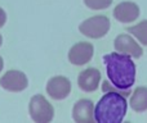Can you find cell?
<instances>
[{
	"instance_id": "cell-1",
	"label": "cell",
	"mask_w": 147,
	"mask_h": 123,
	"mask_svg": "<svg viewBox=\"0 0 147 123\" xmlns=\"http://www.w3.org/2000/svg\"><path fill=\"white\" fill-rule=\"evenodd\" d=\"M103 63L109 81L119 90H130L136 82V64L132 57L121 53L103 55Z\"/></svg>"
},
{
	"instance_id": "cell-2",
	"label": "cell",
	"mask_w": 147,
	"mask_h": 123,
	"mask_svg": "<svg viewBox=\"0 0 147 123\" xmlns=\"http://www.w3.org/2000/svg\"><path fill=\"white\" fill-rule=\"evenodd\" d=\"M128 110V101L119 91H107L94 106V119L98 123H121Z\"/></svg>"
},
{
	"instance_id": "cell-3",
	"label": "cell",
	"mask_w": 147,
	"mask_h": 123,
	"mask_svg": "<svg viewBox=\"0 0 147 123\" xmlns=\"http://www.w3.org/2000/svg\"><path fill=\"white\" fill-rule=\"evenodd\" d=\"M111 23L106 15H94L80 23L79 31L89 39H101L107 35Z\"/></svg>"
},
{
	"instance_id": "cell-4",
	"label": "cell",
	"mask_w": 147,
	"mask_h": 123,
	"mask_svg": "<svg viewBox=\"0 0 147 123\" xmlns=\"http://www.w3.org/2000/svg\"><path fill=\"white\" fill-rule=\"evenodd\" d=\"M28 112L34 122L48 123L54 117V108L44 95H35L28 104Z\"/></svg>"
},
{
	"instance_id": "cell-5",
	"label": "cell",
	"mask_w": 147,
	"mask_h": 123,
	"mask_svg": "<svg viewBox=\"0 0 147 123\" xmlns=\"http://www.w3.org/2000/svg\"><path fill=\"white\" fill-rule=\"evenodd\" d=\"M0 86L9 92H21L27 88L28 80L23 72L12 69L0 77Z\"/></svg>"
},
{
	"instance_id": "cell-6",
	"label": "cell",
	"mask_w": 147,
	"mask_h": 123,
	"mask_svg": "<svg viewBox=\"0 0 147 123\" xmlns=\"http://www.w3.org/2000/svg\"><path fill=\"white\" fill-rule=\"evenodd\" d=\"M47 92L54 100H63L71 92V82L65 76H54L47 82Z\"/></svg>"
},
{
	"instance_id": "cell-7",
	"label": "cell",
	"mask_w": 147,
	"mask_h": 123,
	"mask_svg": "<svg viewBox=\"0 0 147 123\" xmlns=\"http://www.w3.org/2000/svg\"><path fill=\"white\" fill-rule=\"evenodd\" d=\"M114 48L117 53L127 54V55L132 57V58H141L143 54V49L141 48V45H138V43L130 35L123 33L119 35L114 41Z\"/></svg>"
},
{
	"instance_id": "cell-8",
	"label": "cell",
	"mask_w": 147,
	"mask_h": 123,
	"mask_svg": "<svg viewBox=\"0 0 147 123\" xmlns=\"http://www.w3.org/2000/svg\"><path fill=\"white\" fill-rule=\"evenodd\" d=\"M94 46L90 43H78L70 49L69 61L74 65H84L93 58Z\"/></svg>"
},
{
	"instance_id": "cell-9",
	"label": "cell",
	"mask_w": 147,
	"mask_h": 123,
	"mask_svg": "<svg viewBox=\"0 0 147 123\" xmlns=\"http://www.w3.org/2000/svg\"><path fill=\"white\" fill-rule=\"evenodd\" d=\"M72 118L78 123H93L94 119V104L89 99H80L72 108Z\"/></svg>"
},
{
	"instance_id": "cell-10",
	"label": "cell",
	"mask_w": 147,
	"mask_h": 123,
	"mask_svg": "<svg viewBox=\"0 0 147 123\" xmlns=\"http://www.w3.org/2000/svg\"><path fill=\"white\" fill-rule=\"evenodd\" d=\"M101 82V72L97 68H86L78 76V86L84 92H94Z\"/></svg>"
},
{
	"instance_id": "cell-11",
	"label": "cell",
	"mask_w": 147,
	"mask_h": 123,
	"mask_svg": "<svg viewBox=\"0 0 147 123\" xmlns=\"http://www.w3.org/2000/svg\"><path fill=\"white\" fill-rule=\"evenodd\" d=\"M114 17L121 23L134 22L140 17V7L133 1H123L115 7Z\"/></svg>"
},
{
	"instance_id": "cell-12",
	"label": "cell",
	"mask_w": 147,
	"mask_h": 123,
	"mask_svg": "<svg viewBox=\"0 0 147 123\" xmlns=\"http://www.w3.org/2000/svg\"><path fill=\"white\" fill-rule=\"evenodd\" d=\"M129 105L137 113H142V112L147 110V87L141 86L133 91L129 100Z\"/></svg>"
},
{
	"instance_id": "cell-13",
	"label": "cell",
	"mask_w": 147,
	"mask_h": 123,
	"mask_svg": "<svg viewBox=\"0 0 147 123\" xmlns=\"http://www.w3.org/2000/svg\"><path fill=\"white\" fill-rule=\"evenodd\" d=\"M128 33L133 35L142 45L147 46V19L137 23L134 26H130L127 28Z\"/></svg>"
},
{
	"instance_id": "cell-14",
	"label": "cell",
	"mask_w": 147,
	"mask_h": 123,
	"mask_svg": "<svg viewBox=\"0 0 147 123\" xmlns=\"http://www.w3.org/2000/svg\"><path fill=\"white\" fill-rule=\"evenodd\" d=\"M84 4L92 10H102L112 4V0H84Z\"/></svg>"
},
{
	"instance_id": "cell-15",
	"label": "cell",
	"mask_w": 147,
	"mask_h": 123,
	"mask_svg": "<svg viewBox=\"0 0 147 123\" xmlns=\"http://www.w3.org/2000/svg\"><path fill=\"white\" fill-rule=\"evenodd\" d=\"M5 22H7V13L3 8H0V28L5 25Z\"/></svg>"
},
{
	"instance_id": "cell-16",
	"label": "cell",
	"mask_w": 147,
	"mask_h": 123,
	"mask_svg": "<svg viewBox=\"0 0 147 123\" xmlns=\"http://www.w3.org/2000/svg\"><path fill=\"white\" fill-rule=\"evenodd\" d=\"M3 67H4V61H3V58L0 57V72L3 70Z\"/></svg>"
},
{
	"instance_id": "cell-17",
	"label": "cell",
	"mask_w": 147,
	"mask_h": 123,
	"mask_svg": "<svg viewBox=\"0 0 147 123\" xmlns=\"http://www.w3.org/2000/svg\"><path fill=\"white\" fill-rule=\"evenodd\" d=\"M1 45H3V36L0 35V46H1Z\"/></svg>"
}]
</instances>
